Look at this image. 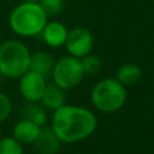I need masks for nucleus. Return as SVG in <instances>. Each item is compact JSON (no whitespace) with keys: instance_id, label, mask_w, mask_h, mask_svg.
<instances>
[{"instance_id":"obj_6","label":"nucleus","mask_w":154,"mask_h":154,"mask_svg":"<svg viewBox=\"0 0 154 154\" xmlns=\"http://www.w3.org/2000/svg\"><path fill=\"white\" fill-rule=\"evenodd\" d=\"M69 55L75 58H83L84 55L91 53L94 46L93 34L83 26H76L67 31L65 45Z\"/></svg>"},{"instance_id":"obj_22","label":"nucleus","mask_w":154,"mask_h":154,"mask_svg":"<svg viewBox=\"0 0 154 154\" xmlns=\"http://www.w3.org/2000/svg\"><path fill=\"white\" fill-rule=\"evenodd\" d=\"M0 76H1V75H0Z\"/></svg>"},{"instance_id":"obj_10","label":"nucleus","mask_w":154,"mask_h":154,"mask_svg":"<svg viewBox=\"0 0 154 154\" xmlns=\"http://www.w3.org/2000/svg\"><path fill=\"white\" fill-rule=\"evenodd\" d=\"M54 63H55V60L51 53H48L46 51H37V52L32 53L30 57L29 70L34 71L46 78L52 73Z\"/></svg>"},{"instance_id":"obj_18","label":"nucleus","mask_w":154,"mask_h":154,"mask_svg":"<svg viewBox=\"0 0 154 154\" xmlns=\"http://www.w3.org/2000/svg\"><path fill=\"white\" fill-rule=\"evenodd\" d=\"M38 4L43 8V11L49 14H57L63 10V2L59 0H40Z\"/></svg>"},{"instance_id":"obj_17","label":"nucleus","mask_w":154,"mask_h":154,"mask_svg":"<svg viewBox=\"0 0 154 154\" xmlns=\"http://www.w3.org/2000/svg\"><path fill=\"white\" fill-rule=\"evenodd\" d=\"M12 112V102L10 97L0 91V123L6 120Z\"/></svg>"},{"instance_id":"obj_13","label":"nucleus","mask_w":154,"mask_h":154,"mask_svg":"<svg viewBox=\"0 0 154 154\" xmlns=\"http://www.w3.org/2000/svg\"><path fill=\"white\" fill-rule=\"evenodd\" d=\"M142 77V70L138 65L134 63H126L122 65L116 73V78L124 85H134L136 84Z\"/></svg>"},{"instance_id":"obj_20","label":"nucleus","mask_w":154,"mask_h":154,"mask_svg":"<svg viewBox=\"0 0 154 154\" xmlns=\"http://www.w3.org/2000/svg\"><path fill=\"white\" fill-rule=\"evenodd\" d=\"M59 1H61V2H64V1H65V0H59Z\"/></svg>"},{"instance_id":"obj_4","label":"nucleus","mask_w":154,"mask_h":154,"mask_svg":"<svg viewBox=\"0 0 154 154\" xmlns=\"http://www.w3.org/2000/svg\"><path fill=\"white\" fill-rule=\"evenodd\" d=\"M126 89L117 79L107 77L97 82L90 94L91 102L102 113H114L126 102Z\"/></svg>"},{"instance_id":"obj_7","label":"nucleus","mask_w":154,"mask_h":154,"mask_svg":"<svg viewBox=\"0 0 154 154\" xmlns=\"http://www.w3.org/2000/svg\"><path fill=\"white\" fill-rule=\"evenodd\" d=\"M46 87V78L34 71L29 70L22 77H19V93L28 102L40 101Z\"/></svg>"},{"instance_id":"obj_5","label":"nucleus","mask_w":154,"mask_h":154,"mask_svg":"<svg viewBox=\"0 0 154 154\" xmlns=\"http://www.w3.org/2000/svg\"><path fill=\"white\" fill-rule=\"evenodd\" d=\"M51 76L53 78V83L64 90L77 87L84 77L81 59L72 55H65L58 59L54 63Z\"/></svg>"},{"instance_id":"obj_1","label":"nucleus","mask_w":154,"mask_h":154,"mask_svg":"<svg viewBox=\"0 0 154 154\" xmlns=\"http://www.w3.org/2000/svg\"><path fill=\"white\" fill-rule=\"evenodd\" d=\"M97 126L94 112L87 107L63 105L53 111L51 128L61 143H76L89 137Z\"/></svg>"},{"instance_id":"obj_12","label":"nucleus","mask_w":154,"mask_h":154,"mask_svg":"<svg viewBox=\"0 0 154 154\" xmlns=\"http://www.w3.org/2000/svg\"><path fill=\"white\" fill-rule=\"evenodd\" d=\"M40 101L45 108L55 111L63 105H65V90L54 83L47 84Z\"/></svg>"},{"instance_id":"obj_15","label":"nucleus","mask_w":154,"mask_h":154,"mask_svg":"<svg viewBox=\"0 0 154 154\" xmlns=\"http://www.w3.org/2000/svg\"><path fill=\"white\" fill-rule=\"evenodd\" d=\"M81 64H82V69L84 72V76H95L97 75L101 69H102V61L101 59L95 55V54H87L83 58H81Z\"/></svg>"},{"instance_id":"obj_11","label":"nucleus","mask_w":154,"mask_h":154,"mask_svg":"<svg viewBox=\"0 0 154 154\" xmlns=\"http://www.w3.org/2000/svg\"><path fill=\"white\" fill-rule=\"evenodd\" d=\"M60 143L52 128H42L34 144L40 154H55L60 148Z\"/></svg>"},{"instance_id":"obj_9","label":"nucleus","mask_w":154,"mask_h":154,"mask_svg":"<svg viewBox=\"0 0 154 154\" xmlns=\"http://www.w3.org/2000/svg\"><path fill=\"white\" fill-rule=\"evenodd\" d=\"M67 31L69 30L61 22L51 20V22H47V24L45 25L40 35L42 36V40L47 46L52 48H59L65 45Z\"/></svg>"},{"instance_id":"obj_8","label":"nucleus","mask_w":154,"mask_h":154,"mask_svg":"<svg viewBox=\"0 0 154 154\" xmlns=\"http://www.w3.org/2000/svg\"><path fill=\"white\" fill-rule=\"evenodd\" d=\"M41 129L42 126H40L38 124L23 118L14 124L12 130V136L22 146L34 144L41 132Z\"/></svg>"},{"instance_id":"obj_3","label":"nucleus","mask_w":154,"mask_h":154,"mask_svg":"<svg viewBox=\"0 0 154 154\" xmlns=\"http://www.w3.org/2000/svg\"><path fill=\"white\" fill-rule=\"evenodd\" d=\"M31 53L19 40H7L0 45V75L19 78L29 71Z\"/></svg>"},{"instance_id":"obj_2","label":"nucleus","mask_w":154,"mask_h":154,"mask_svg":"<svg viewBox=\"0 0 154 154\" xmlns=\"http://www.w3.org/2000/svg\"><path fill=\"white\" fill-rule=\"evenodd\" d=\"M48 16L38 2H20L10 13L11 30L22 37H34L42 32Z\"/></svg>"},{"instance_id":"obj_14","label":"nucleus","mask_w":154,"mask_h":154,"mask_svg":"<svg viewBox=\"0 0 154 154\" xmlns=\"http://www.w3.org/2000/svg\"><path fill=\"white\" fill-rule=\"evenodd\" d=\"M23 116H24V119H29L38 124L40 126L45 125L47 122V114H46L45 107L37 105L36 102H29V105H26L23 108Z\"/></svg>"},{"instance_id":"obj_16","label":"nucleus","mask_w":154,"mask_h":154,"mask_svg":"<svg viewBox=\"0 0 154 154\" xmlns=\"http://www.w3.org/2000/svg\"><path fill=\"white\" fill-rule=\"evenodd\" d=\"M0 154H23V146L13 136L0 138Z\"/></svg>"},{"instance_id":"obj_19","label":"nucleus","mask_w":154,"mask_h":154,"mask_svg":"<svg viewBox=\"0 0 154 154\" xmlns=\"http://www.w3.org/2000/svg\"><path fill=\"white\" fill-rule=\"evenodd\" d=\"M20 1H23V2H38L40 0H20Z\"/></svg>"},{"instance_id":"obj_21","label":"nucleus","mask_w":154,"mask_h":154,"mask_svg":"<svg viewBox=\"0 0 154 154\" xmlns=\"http://www.w3.org/2000/svg\"><path fill=\"white\" fill-rule=\"evenodd\" d=\"M0 138H1V134H0Z\"/></svg>"}]
</instances>
